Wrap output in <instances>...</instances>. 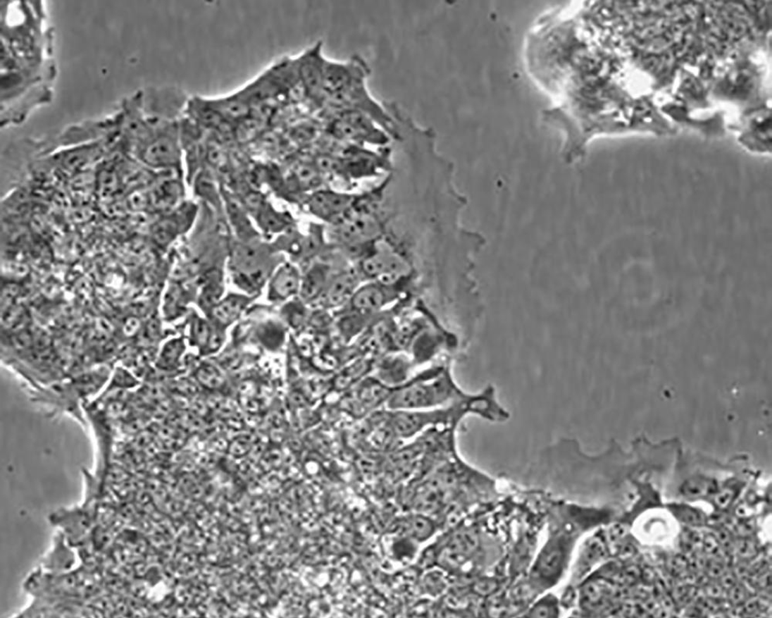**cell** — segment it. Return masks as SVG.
I'll list each match as a JSON object with an SVG mask.
<instances>
[{"label": "cell", "instance_id": "4", "mask_svg": "<svg viewBox=\"0 0 772 618\" xmlns=\"http://www.w3.org/2000/svg\"><path fill=\"white\" fill-rule=\"evenodd\" d=\"M371 70L366 61L355 54L349 60H326L324 75L325 104L327 99L360 80L368 79Z\"/></svg>", "mask_w": 772, "mask_h": 618}, {"label": "cell", "instance_id": "20", "mask_svg": "<svg viewBox=\"0 0 772 618\" xmlns=\"http://www.w3.org/2000/svg\"><path fill=\"white\" fill-rule=\"evenodd\" d=\"M184 350V343L181 340H175L167 343L160 357V364L166 368L175 367L179 364Z\"/></svg>", "mask_w": 772, "mask_h": 618}, {"label": "cell", "instance_id": "24", "mask_svg": "<svg viewBox=\"0 0 772 618\" xmlns=\"http://www.w3.org/2000/svg\"><path fill=\"white\" fill-rule=\"evenodd\" d=\"M676 515L680 520L691 525H699L703 521L702 516L695 509L689 507H678Z\"/></svg>", "mask_w": 772, "mask_h": 618}, {"label": "cell", "instance_id": "21", "mask_svg": "<svg viewBox=\"0 0 772 618\" xmlns=\"http://www.w3.org/2000/svg\"><path fill=\"white\" fill-rule=\"evenodd\" d=\"M715 488L714 483L703 478L691 479L685 486L682 490L683 494L689 497H699L709 494Z\"/></svg>", "mask_w": 772, "mask_h": 618}, {"label": "cell", "instance_id": "12", "mask_svg": "<svg viewBox=\"0 0 772 618\" xmlns=\"http://www.w3.org/2000/svg\"><path fill=\"white\" fill-rule=\"evenodd\" d=\"M385 302V296L376 286L361 288L352 298V306L359 311H371L380 309Z\"/></svg>", "mask_w": 772, "mask_h": 618}, {"label": "cell", "instance_id": "9", "mask_svg": "<svg viewBox=\"0 0 772 618\" xmlns=\"http://www.w3.org/2000/svg\"><path fill=\"white\" fill-rule=\"evenodd\" d=\"M182 192V184L178 180H166L151 192V204L158 211H170L179 204Z\"/></svg>", "mask_w": 772, "mask_h": 618}, {"label": "cell", "instance_id": "29", "mask_svg": "<svg viewBox=\"0 0 772 618\" xmlns=\"http://www.w3.org/2000/svg\"><path fill=\"white\" fill-rule=\"evenodd\" d=\"M718 540L723 545H725L726 548L730 547V540L727 531H721L718 535Z\"/></svg>", "mask_w": 772, "mask_h": 618}, {"label": "cell", "instance_id": "19", "mask_svg": "<svg viewBox=\"0 0 772 618\" xmlns=\"http://www.w3.org/2000/svg\"><path fill=\"white\" fill-rule=\"evenodd\" d=\"M213 332V328L206 321L202 319H197L192 326V339L194 340L197 346L205 351Z\"/></svg>", "mask_w": 772, "mask_h": 618}, {"label": "cell", "instance_id": "3", "mask_svg": "<svg viewBox=\"0 0 772 618\" xmlns=\"http://www.w3.org/2000/svg\"><path fill=\"white\" fill-rule=\"evenodd\" d=\"M182 156L179 125L175 123L166 127L140 155L142 161L152 168L175 171L181 168Z\"/></svg>", "mask_w": 772, "mask_h": 618}, {"label": "cell", "instance_id": "17", "mask_svg": "<svg viewBox=\"0 0 772 618\" xmlns=\"http://www.w3.org/2000/svg\"><path fill=\"white\" fill-rule=\"evenodd\" d=\"M222 293L223 285L220 276L216 274L208 276L200 295V307L211 311L220 302Z\"/></svg>", "mask_w": 772, "mask_h": 618}, {"label": "cell", "instance_id": "15", "mask_svg": "<svg viewBox=\"0 0 772 618\" xmlns=\"http://www.w3.org/2000/svg\"><path fill=\"white\" fill-rule=\"evenodd\" d=\"M356 286L355 278L351 275H344L337 278L329 287L326 293V300L330 306H339L347 300Z\"/></svg>", "mask_w": 772, "mask_h": 618}, {"label": "cell", "instance_id": "30", "mask_svg": "<svg viewBox=\"0 0 772 618\" xmlns=\"http://www.w3.org/2000/svg\"><path fill=\"white\" fill-rule=\"evenodd\" d=\"M707 592H709V595H711L712 597H717V596H719V593H721V590H719V588H718V587H717V586H710V587H709V588H707ZM720 595H721V593H720Z\"/></svg>", "mask_w": 772, "mask_h": 618}, {"label": "cell", "instance_id": "23", "mask_svg": "<svg viewBox=\"0 0 772 618\" xmlns=\"http://www.w3.org/2000/svg\"><path fill=\"white\" fill-rule=\"evenodd\" d=\"M561 562L560 552L557 550H551L543 557L541 567L544 574H550L557 571Z\"/></svg>", "mask_w": 772, "mask_h": 618}, {"label": "cell", "instance_id": "2", "mask_svg": "<svg viewBox=\"0 0 772 618\" xmlns=\"http://www.w3.org/2000/svg\"><path fill=\"white\" fill-rule=\"evenodd\" d=\"M326 60L323 43L320 42L297 58V70L306 99L318 109L325 107L323 85Z\"/></svg>", "mask_w": 772, "mask_h": 618}, {"label": "cell", "instance_id": "11", "mask_svg": "<svg viewBox=\"0 0 772 618\" xmlns=\"http://www.w3.org/2000/svg\"><path fill=\"white\" fill-rule=\"evenodd\" d=\"M227 208L232 225L241 240L247 243L253 239L256 232L251 226L250 220L247 218L244 206L237 202V199L229 197Z\"/></svg>", "mask_w": 772, "mask_h": 618}, {"label": "cell", "instance_id": "6", "mask_svg": "<svg viewBox=\"0 0 772 618\" xmlns=\"http://www.w3.org/2000/svg\"><path fill=\"white\" fill-rule=\"evenodd\" d=\"M213 107L219 112L225 121L237 124L251 117L252 107L238 94L228 97L210 99Z\"/></svg>", "mask_w": 772, "mask_h": 618}, {"label": "cell", "instance_id": "18", "mask_svg": "<svg viewBox=\"0 0 772 618\" xmlns=\"http://www.w3.org/2000/svg\"><path fill=\"white\" fill-rule=\"evenodd\" d=\"M294 179L300 187H316L320 181L319 171L316 166L300 163L295 167Z\"/></svg>", "mask_w": 772, "mask_h": 618}, {"label": "cell", "instance_id": "26", "mask_svg": "<svg viewBox=\"0 0 772 618\" xmlns=\"http://www.w3.org/2000/svg\"><path fill=\"white\" fill-rule=\"evenodd\" d=\"M755 547L751 542L745 541L740 544L739 552L745 557H751L755 555Z\"/></svg>", "mask_w": 772, "mask_h": 618}, {"label": "cell", "instance_id": "5", "mask_svg": "<svg viewBox=\"0 0 772 618\" xmlns=\"http://www.w3.org/2000/svg\"><path fill=\"white\" fill-rule=\"evenodd\" d=\"M301 277L299 270L291 264H285L271 278L268 298L273 302L285 301L299 292Z\"/></svg>", "mask_w": 772, "mask_h": 618}, {"label": "cell", "instance_id": "22", "mask_svg": "<svg viewBox=\"0 0 772 618\" xmlns=\"http://www.w3.org/2000/svg\"><path fill=\"white\" fill-rule=\"evenodd\" d=\"M283 315L287 322L293 327H299L306 317V310L300 302H292L287 304L283 309Z\"/></svg>", "mask_w": 772, "mask_h": 618}, {"label": "cell", "instance_id": "14", "mask_svg": "<svg viewBox=\"0 0 772 618\" xmlns=\"http://www.w3.org/2000/svg\"><path fill=\"white\" fill-rule=\"evenodd\" d=\"M194 376L200 386L208 390H219L226 383L225 376L220 369L210 363L200 365Z\"/></svg>", "mask_w": 772, "mask_h": 618}, {"label": "cell", "instance_id": "8", "mask_svg": "<svg viewBox=\"0 0 772 618\" xmlns=\"http://www.w3.org/2000/svg\"><path fill=\"white\" fill-rule=\"evenodd\" d=\"M349 203L348 197L330 192H318L309 200V206L311 213L320 218H330L347 207Z\"/></svg>", "mask_w": 772, "mask_h": 618}, {"label": "cell", "instance_id": "10", "mask_svg": "<svg viewBox=\"0 0 772 618\" xmlns=\"http://www.w3.org/2000/svg\"><path fill=\"white\" fill-rule=\"evenodd\" d=\"M327 275V268L320 264L309 271L301 280L299 290L301 299L304 302H311L317 299L323 291Z\"/></svg>", "mask_w": 772, "mask_h": 618}, {"label": "cell", "instance_id": "7", "mask_svg": "<svg viewBox=\"0 0 772 618\" xmlns=\"http://www.w3.org/2000/svg\"><path fill=\"white\" fill-rule=\"evenodd\" d=\"M250 300L247 297L231 295L220 301L211 310L214 323L220 328H225L235 323L242 314Z\"/></svg>", "mask_w": 772, "mask_h": 618}, {"label": "cell", "instance_id": "28", "mask_svg": "<svg viewBox=\"0 0 772 618\" xmlns=\"http://www.w3.org/2000/svg\"><path fill=\"white\" fill-rule=\"evenodd\" d=\"M704 548L706 552H709L710 553H714L718 550V542L716 541V540L714 539V537L709 536L706 537L704 541Z\"/></svg>", "mask_w": 772, "mask_h": 618}, {"label": "cell", "instance_id": "25", "mask_svg": "<svg viewBox=\"0 0 772 618\" xmlns=\"http://www.w3.org/2000/svg\"><path fill=\"white\" fill-rule=\"evenodd\" d=\"M733 493L730 490H726L716 497L715 501L721 508H726L733 500Z\"/></svg>", "mask_w": 772, "mask_h": 618}, {"label": "cell", "instance_id": "16", "mask_svg": "<svg viewBox=\"0 0 772 618\" xmlns=\"http://www.w3.org/2000/svg\"><path fill=\"white\" fill-rule=\"evenodd\" d=\"M180 230L179 219L176 216H167L157 222L152 230V235L159 246L166 247L178 236Z\"/></svg>", "mask_w": 772, "mask_h": 618}, {"label": "cell", "instance_id": "13", "mask_svg": "<svg viewBox=\"0 0 772 618\" xmlns=\"http://www.w3.org/2000/svg\"><path fill=\"white\" fill-rule=\"evenodd\" d=\"M260 227L268 233H278L283 230L287 225L285 216L276 211L271 205L265 203L254 214Z\"/></svg>", "mask_w": 772, "mask_h": 618}, {"label": "cell", "instance_id": "27", "mask_svg": "<svg viewBox=\"0 0 772 618\" xmlns=\"http://www.w3.org/2000/svg\"><path fill=\"white\" fill-rule=\"evenodd\" d=\"M733 590L731 592V600H733L735 603H741L745 600V591L742 586H736L733 587Z\"/></svg>", "mask_w": 772, "mask_h": 618}, {"label": "cell", "instance_id": "1", "mask_svg": "<svg viewBox=\"0 0 772 618\" xmlns=\"http://www.w3.org/2000/svg\"><path fill=\"white\" fill-rule=\"evenodd\" d=\"M428 376L408 382L392 393L387 406L393 411L422 410L434 406L452 404L464 397L463 392L454 382L447 368L435 381L428 383Z\"/></svg>", "mask_w": 772, "mask_h": 618}]
</instances>
